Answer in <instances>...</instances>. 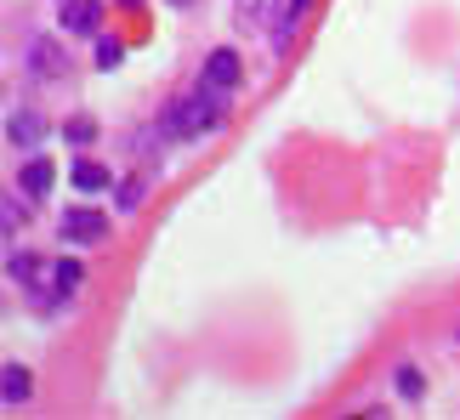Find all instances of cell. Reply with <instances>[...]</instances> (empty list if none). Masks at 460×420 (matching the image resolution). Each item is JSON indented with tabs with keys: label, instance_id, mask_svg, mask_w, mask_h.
Segmentation results:
<instances>
[{
	"label": "cell",
	"instance_id": "1",
	"mask_svg": "<svg viewBox=\"0 0 460 420\" xmlns=\"http://www.w3.org/2000/svg\"><path fill=\"white\" fill-rule=\"evenodd\" d=\"M222 92L217 85H199L193 97H182L176 109L165 114V126H159V136H199V131H210V126H222Z\"/></svg>",
	"mask_w": 460,
	"mask_h": 420
},
{
	"label": "cell",
	"instance_id": "2",
	"mask_svg": "<svg viewBox=\"0 0 460 420\" xmlns=\"http://www.w3.org/2000/svg\"><path fill=\"white\" fill-rule=\"evenodd\" d=\"M80 284V261L75 256H58V261H34L29 267V290L46 295V302H58V295H68Z\"/></svg>",
	"mask_w": 460,
	"mask_h": 420
},
{
	"label": "cell",
	"instance_id": "3",
	"mask_svg": "<svg viewBox=\"0 0 460 420\" xmlns=\"http://www.w3.org/2000/svg\"><path fill=\"white\" fill-rule=\"evenodd\" d=\"M102 233H109V216H102V210L75 205V210L63 216V239H68V244H97Z\"/></svg>",
	"mask_w": 460,
	"mask_h": 420
},
{
	"label": "cell",
	"instance_id": "4",
	"mask_svg": "<svg viewBox=\"0 0 460 420\" xmlns=\"http://www.w3.org/2000/svg\"><path fill=\"white\" fill-rule=\"evenodd\" d=\"M68 68V51L51 40V34H40V40H29V74L34 80H58Z\"/></svg>",
	"mask_w": 460,
	"mask_h": 420
},
{
	"label": "cell",
	"instance_id": "5",
	"mask_svg": "<svg viewBox=\"0 0 460 420\" xmlns=\"http://www.w3.org/2000/svg\"><path fill=\"white\" fill-rule=\"evenodd\" d=\"M234 23L244 34H268V23H279V0H234Z\"/></svg>",
	"mask_w": 460,
	"mask_h": 420
},
{
	"label": "cell",
	"instance_id": "6",
	"mask_svg": "<svg viewBox=\"0 0 460 420\" xmlns=\"http://www.w3.org/2000/svg\"><path fill=\"white\" fill-rule=\"evenodd\" d=\"M6 136L17 148H40V136H46V119L34 114V109H12L6 114Z\"/></svg>",
	"mask_w": 460,
	"mask_h": 420
},
{
	"label": "cell",
	"instance_id": "7",
	"mask_svg": "<svg viewBox=\"0 0 460 420\" xmlns=\"http://www.w3.org/2000/svg\"><path fill=\"white\" fill-rule=\"evenodd\" d=\"M205 85H217V92H234L239 85V51H210L205 57Z\"/></svg>",
	"mask_w": 460,
	"mask_h": 420
},
{
	"label": "cell",
	"instance_id": "8",
	"mask_svg": "<svg viewBox=\"0 0 460 420\" xmlns=\"http://www.w3.org/2000/svg\"><path fill=\"white\" fill-rule=\"evenodd\" d=\"M97 23H102L97 0H63V29L68 34H97Z\"/></svg>",
	"mask_w": 460,
	"mask_h": 420
},
{
	"label": "cell",
	"instance_id": "9",
	"mask_svg": "<svg viewBox=\"0 0 460 420\" xmlns=\"http://www.w3.org/2000/svg\"><path fill=\"white\" fill-rule=\"evenodd\" d=\"M23 194L29 199H46L51 194V160H29L23 165Z\"/></svg>",
	"mask_w": 460,
	"mask_h": 420
},
{
	"label": "cell",
	"instance_id": "10",
	"mask_svg": "<svg viewBox=\"0 0 460 420\" xmlns=\"http://www.w3.org/2000/svg\"><path fill=\"white\" fill-rule=\"evenodd\" d=\"M34 387H29V370L23 363H6V375H0V398H6V404H23Z\"/></svg>",
	"mask_w": 460,
	"mask_h": 420
},
{
	"label": "cell",
	"instance_id": "11",
	"mask_svg": "<svg viewBox=\"0 0 460 420\" xmlns=\"http://www.w3.org/2000/svg\"><path fill=\"white\" fill-rule=\"evenodd\" d=\"M75 188L97 194V188H109V171H102V165H75Z\"/></svg>",
	"mask_w": 460,
	"mask_h": 420
},
{
	"label": "cell",
	"instance_id": "12",
	"mask_svg": "<svg viewBox=\"0 0 460 420\" xmlns=\"http://www.w3.org/2000/svg\"><path fill=\"white\" fill-rule=\"evenodd\" d=\"M126 63V46L119 40H97V68H119Z\"/></svg>",
	"mask_w": 460,
	"mask_h": 420
},
{
	"label": "cell",
	"instance_id": "13",
	"mask_svg": "<svg viewBox=\"0 0 460 420\" xmlns=\"http://www.w3.org/2000/svg\"><path fill=\"white\" fill-rule=\"evenodd\" d=\"M420 392H427V387H420V370H410V363H403V370H398V398H410V404H415Z\"/></svg>",
	"mask_w": 460,
	"mask_h": 420
},
{
	"label": "cell",
	"instance_id": "14",
	"mask_svg": "<svg viewBox=\"0 0 460 420\" xmlns=\"http://www.w3.org/2000/svg\"><path fill=\"white\" fill-rule=\"evenodd\" d=\"M302 12H307V0H285V29H279V46L290 40V29L302 23Z\"/></svg>",
	"mask_w": 460,
	"mask_h": 420
},
{
	"label": "cell",
	"instance_id": "15",
	"mask_svg": "<svg viewBox=\"0 0 460 420\" xmlns=\"http://www.w3.org/2000/svg\"><path fill=\"white\" fill-rule=\"evenodd\" d=\"M137 199H143V182H119V210H137Z\"/></svg>",
	"mask_w": 460,
	"mask_h": 420
},
{
	"label": "cell",
	"instance_id": "16",
	"mask_svg": "<svg viewBox=\"0 0 460 420\" xmlns=\"http://www.w3.org/2000/svg\"><path fill=\"white\" fill-rule=\"evenodd\" d=\"M92 136H97L92 119H75V126H68V143H92Z\"/></svg>",
	"mask_w": 460,
	"mask_h": 420
},
{
	"label": "cell",
	"instance_id": "17",
	"mask_svg": "<svg viewBox=\"0 0 460 420\" xmlns=\"http://www.w3.org/2000/svg\"><path fill=\"white\" fill-rule=\"evenodd\" d=\"M0 216H6V244H12V239H17V205L6 199V210H0Z\"/></svg>",
	"mask_w": 460,
	"mask_h": 420
},
{
	"label": "cell",
	"instance_id": "18",
	"mask_svg": "<svg viewBox=\"0 0 460 420\" xmlns=\"http://www.w3.org/2000/svg\"><path fill=\"white\" fill-rule=\"evenodd\" d=\"M176 6H188V0H176Z\"/></svg>",
	"mask_w": 460,
	"mask_h": 420
}]
</instances>
